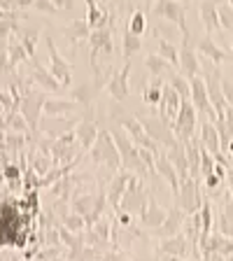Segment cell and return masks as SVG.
<instances>
[{
    "label": "cell",
    "mask_w": 233,
    "mask_h": 261,
    "mask_svg": "<svg viewBox=\"0 0 233 261\" xmlns=\"http://www.w3.org/2000/svg\"><path fill=\"white\" fill-rule=\"evenodd\" d=\"M170 261H185V259H170Z\"/></svg>",
    "instance_id": "obj_50"
},
{
    "label": "cell",
    "mask_w": 233,
    "mask_h": 261,
    "mask_svg": "<svg viewBox=\"0 0 233 261\" xmlns=\"http://www.w3.org/2000/svg\"><path fill=\"white\" fill-rule=\"evenodd\" d=\"M154 159H157V173L161 175L166 182H168L173 196L177 198V194H179V175H177V170H175V166L170 163V159L166 156V152H163V149L159 154H154Z\"/></svg>",
    "instance_id": "obj_18"
},
{
    "label": "cell",
    "mask_w": 233,
    "mask_h": 261,
    "mask_svg": "<svg viewBox=\"0 0 233 261\" xmlns=\"http://www.w3.org/2000/svg\"><path fill=\"white\" fill-rule=\"evenodd\" d=\"M128 75H131V61H126L119 70H117L108 80V91H110V96H112L117 103H124L126 98H128V93H131V89H128Z\"/></svg>",
    "instance_id": "obj_12"
},
{
    "label": "cell",
    "mask_w": 233,
    "mask_h": 261,
    "mask_svg": "<svg viewBox=\"0 0 233 261\" xmlns=\"http://www.w3.org/2000/svg\"><path fill=\"white\" fill-rule=\"evenodd\" d=\"M201 142H203V147H205L212 156H219V154H224L222 152V142H219L217 126L212 124L210 119H203V124H201Z\"/></svg>",
    "instance_id": "obj_21"
},
{
    "label": "cell",
    "mask_w": 233,
    "mask_h": 261,
    "mask_svg": "<svg viewBox=\"0 0 233 261\" xmlns=\"http://www.w3.org/2000/svg\"><path fill=\"white\" fill-rule=\"evenodd\" d=\"M187 243H189V240L185 238V233H177V236H173V238L161 240L159 250H161L163 254H170L173 259H182L187 252Z\"/></svg>",
    "instance_id": "obj_26"
},
{
    "label": "cell",
    "mask_w": 233,
    "mask_h": 261,
    "mask_svg": "<svg viewBox=\"0 0 233 261\" xmlns=\"http://www.w3.org/2000/svg\"><path fill=\"white\" fill-rule=\"evenodd\" d=\"M179 108H182V96H179V93L175 91L170 84H166V87H163L161 103H159V110H161V117L168 121L170 126H173L175 119H177Z\"/></svg>",
    "instance_id": "obj_13"
},
{
    "label": "cell",
    "mask_w": 233,
    "mask_h": 261,
    "mask_svg": "<svg viewBox=\"0 0 233 261\" xmlns=\"http://www.w3.org/2000/svg\"><path fill=\"white\" fill-rule=\"evenodd\" d=\"M110 133H112L114 145H117V149H119L121 166H124V168H128V173L138 175V177H142L145 173H149V170H147V166H145V161L140 159V147L131 140L128 133H126L121 126H114Z\"/></svg>",
    "instance_id": "obj_1"
},
{
    "label": "cell",
    "mask_w": 233,
    "mask_h": 261,
    "mask_svg": "<svg viewBox=\"0 0 233 261\" xmlns=\"http://www.w3.org/2000/svg\"><path fill=\"white\" fill-rule=\"evenodd\" d=\"M103 259H105V261H131L128 256L121 254V252H117V250H114V252H108V254H105Z\"/></svg>",
    "instance_id": "obj_46"
},
{
    "label": "cell",
    "mask_w": 233,
    "mask_h": 261,
    "mask_svg": "<svg viewBox=\"0 0 233 261\" xmlns=\"http://www.w3.org/2000/svg\"><path fill=\"white\" fill-rule=\"evenodd\" d=\"M72 110H77L75 100H63V98H47V103L42 108V114H49V117H61V114H70Z\"/></svg>",
    "instance_id": "obj_28"
},
{
    "label": "cell",
    "mask_w": 233,
    "mask_h": 261,
    "mask_svg": "<svg viewBox=\"0 0 233 261\" xmlns=\"http://www.w3.org/2000/svg\"><path fill=\"white\" fill-rule=\"evenodd\" d=\"M149 203V191L145 189V179L138 175H131L128 189H126L124 198H121V207L119 212H128V215H142V210Z\"/></svg>",
    "instance_id": "obj_4"
},
{
    "label": "cell",
    "mask_w": 233,
    "mask_h": 261,
    "mask_svg": "<svg viewBox=\"0 0 233 261\" xmlns=\"http://www.w3.org/2000/svg\"><path fill=\"white\" fill-rule=\"evenodd\" d=\"M89 154H91V161L96 163V166H100V168H110V170H114V173H119L121 156H119L117 145H114L112 133L100 130V133H98V140L93 142V147L89 149Z\"/></svg>",
    "instance_id": "obj_2"
},
{
    "label": "cell",
    "mask_w": 233,
    "mask_h": 261,
    "mask_svg": "<svg viewBox=\"0 0 233 261\" xmlns=\"http://www.w3.org/2000/svg\"><path fill=\"white\" fill-rule=\"evenodd\" d=\"M47 103V96L42 91H33V89H26L21 96V103H19V112L23 114V119L28 121L33 130H38V121L42 117V108Z\"/></svg>",
    "instance_id": "obj_8"
},
{
    "label": "cell",
    "mask_w": 233,
    "mask_h": 261,
    "mask_svg": "<svg viewBox=\"0 0 233 261\" xmlns=\"http://www.w3.org/2000/svg\"><path fill=\"white\" fill-rule=\"evenodd\" d=\"M217 10H219V23H222V31L233 35V7H231V3H219Z\"/></svg>",
    "instance_id": "obj_39"
},
{
    "label": "cell",
    "mask_w": 233,
    "mask_h": 261,
    "mask_svg": "<svg viewBox=\"0 0 233 261\" xmlns=\"http://www.w3.org/2000/svg\"><path fill=\"white\" fill-rule=\"evenodd\" d=\"M96 203H98V194H82V196H75L72 198V212L75 215H80V217H84V222H87V217H91V212L96 210Z\"/></svg>",
    "instance_id": "obj_29"
},
{
    "label": "cell",
    "mask_w": 233,
    "mask_h": 261,
    "mask_svg": "<svg viewBox=\"0 0 233 261\" xmlns=\"http://www.w3.org/2000/svg\"><path fill=\"white\" fill-rule=\"evenodd\" d=\"M33 10H40V12H56L61 10L59 3H47V0H35L33 3Z\"/></svg>",
    "instance_id": "obj_45"
},
{
    "label": "cell",
    "mask_w": 233,
    "mask_h": 261,
    "mask_svg": "<svg viewBox=\"0 0 233 261\" xmlns=\"http://www.w3.org/2000/svg\"><path fill=\"white\" fill-rule=\"evenodd\" d=\"M47 40V49H49V61H51V75L54 80L59 82L61 87H70V80H72V65L59 54V47L51 38H44Z\"/></svg>",
    "instance_id": "obj_11"
},
{
    "label": "cell",
    "mask_w": 233,
    "mask_h": 261,
    "mask_svg": "<svg viewBox=\"0 0 233 261\" xmlns=\"http://www.w3.org/2000/svg\"><path fill=\"white\" fill-rule=\"evenodd\" d=\"M96 91H100L96 84H91V87H89V84H82V87H77L75 91H72V100H75V103H82L84 108H87V105H91Z\"/></svg>",
    "instance_id": "obj_36"
},
{
    "label": "cell",
    "mask_w": 233,
    "mask_h": 261,
    "mask_svg": "<svg viewBox=\"0 0 233 261\" xmlns=\"http://www.w3.org/2000/svg\"><path fill=\"white\" fill-rule=\"evenodd\" d=\"M7 14H10V12H5V10H3V7H0V19H5ZM12 14H14V12H12Z\"/></svg>",
    "instance_id": "obj_48"
},
{
    "label": "cell",
    "mask_w": 233,
    "mask_h": 261,
    "mask_svg": "<svg viewBox=\"0 0 233 261\" xmlns=\"http://www.w3.org/2000/svg\"><path fill=\"white\" fill-rule=\"evenodd\" d=\"M31 65H33V72H31V80H35L38 84H42L44 89H49V91H56V93H63V87H61L59 82L54 80V75L51 72H47L40 65V61L33 56V61H31Z\"/></svg>",
    "instance_id": "obj_22"
},
{
    "label": "cell",
    "mask_w": 233,
    "mask_h": 261,
    "mask_svg": "<svg viewBox=\"0 0 233 261\" xmlns=\"http://www.w3.org/2000/svg\"><path fill=\"white\" fill-rule=\"evenodd\" d=\"M217 133H219V142H222V152H228V145L233 140V108H228L226 112L217 119Z\"/></svg>",
    "instance_id": "obj_25"
},
{
    "label": "cell",
    "mask_w": 233,
    "mask_h": 261,
    "mask_svg": "<svg viewBox=\"0 0 233 261\" xmlns=\"http://www.w3.org/2000/svg\"><path fill=\"white\" fill-rule=\"evenodd\" d=\"M16 19H14V14H7L5 19H0V42H3V40L5 38H10L12 33L16 31Z\"/></svg>",
    "instance_id": "obj_42"
},
{
    "label": "cell",
    "mask_w": 233,
    "mask_h": 261,
    "mask_svg": "<svg viewBox=\"0 0 233 261\" xmlns=\"http://www.w3.org/2000/svg\"><path fill=\"white\" fill-rule=\"evenodd\" d=\"M145 68L149 70V75H152V77H161L163 72H166V75L175 72L173 65H170L166 59H161L159 54H147V59H145Z\"/></svg>",
    "instance_id": "obj_30"
},
{
    "label": "cell",
    "mask_w": 233,
    "mask_h": 261,
    "mask_svg": "<svg viewBox=\"0 0 233 261\" xmlns=\"http://www.w3.org/2000/svg\"><path fill=\"white\" fill-rule=\"evenodd\" d=\"M131 175H133V173H128V170H119V173H114V177L110 179L108 201H110V205H112L114 212H119V207H121V198H124L126 189H128Z\"/></svg>",
    "instance_id": "obj_15"
},
{
    "label": "cell",
    "mask_w": 233,
    "mask_h": 261,
    "mask_svg": "<svg viewBox=\"0 0 233 261\" xmlns=\"http://www.w3.org/2000/svg\"><path fill=\"white\" fill-rule=\"evenodd\" d=\"M191 42H194V40H191ZM194 47H196V51H198V54H201V56H208V59H210L215 65H219L222 61L231 59V56H228L226 51H224V49L219 47L217 42H215V38H212V35H208V33L196 40Z\"/></svg>",
    "instance_id": "obj_16"
},
{
    "label": "cell",
    "mask_w": 233,
    "mask_h": 261,
    "mask_svg": "<svg viewBox=\"0 0 233 261\" xmlns=\"http://www.w3.org/2000/svg\"><path fill=\"white\" fill-rule=\"evenodd\" d=\"M189 82H191V103H194V108L198 110V114H203L205 119H210L212 124H217V112H215V108H212V103H210V96H208L203 77L198 75Z\"/></svg>",
    "instance_id": "obj_10"
},
{
    "label": "cell",
    "mask_w": 233,
    "mask_h": 261,
    "mask_svg": "<svg viewBox=\"0 0 233 261\" xmlns=\"http://www.w3.org/2000/svg\"><path fill=\"white\" fill-rule=\"evenodd\" d=\"M149 10L154 14L163 16V19H168L170 23H175V28L182 31V42H191L194 35H191L189 26H187V5L175 3V0H157V3H152Z\"/></svg>",
    "instance_id": "obj_3"
},
{
    "label": "cell",
    "mask_w": 233,
    "mask_h": 261,
    "mask_svg": "<svg viewBox=\"0 0 233 261\" xmlns=\"http://www.w3.org/2000/svg\"><path fill=\"white\" fill-rule=\"evenodd\" d=\"M166 156L170 159V163L175 166V170H177L179 175V182H185V179H189V159H187V152H185V145L177 140V145L168 147L166 149Z\"/></svg>",
    "instance_id": "obj_20"
},
{
    "label": "cell",
    "mask_w": 233,
    "mask_h": 261,
    "mask_svg": "<svg viewBox=\"0 0 233 261\" xmlns=\"http://www.w3.org/2000/svg\"><path fill=\"white\" fill-rule=\"evenodd\" d=\"M63 224H65V228H70V231H82V226H84V217H80V215H65L63 217Z\"/></svg>",
    "instance_id": "obj_43"
},
{
    "label": "cell",
    "mask_w": 233,
    "mask_h": 261,
    "mask_svg": "<svg viewBox=\"0 0 233 261\" xmlns=\"http://www.w3.org/2000/svg\"><path fill=\"white\" fill-rule=\"evenodd\" d=\"M175 201H177L175 205L182 207V212H185L187 217H189V215H196V212H201L203 201H205V198H201V182L194 179V177L179 182V194H177Z\"/></svg>",
    "instance_id": "obj_7"
},
{
    "label": "cell",
    "mask_w": 233,
    "mask_h": 261,
    "mask_svg": "<svg viewBox=\"0 0 233 261\" xmlns=\"http://www.w3.org/2000/svg\"><path fill=\"white\" fill-rule=\"evenodd\" d=\"M136 117L140 119V124L145 126L147 136L152 138L159 147H166V149H168V147L177 145V138H175V133H173V126L163 119V117H142V114H136Z\"/></svg>",
    "instance_id": "obj_5"
},
{
    "label": "cell",
    "mask_w": 233,
    "mask_h": 261,
    "mask_svg": "<svg viewBox=\"0 0 233 261\" xmlns=\"http://www.w3.org/2000/svg\"><path fill=\"white\" fill-rule=\"evenodd\" d=\"M5 121H7V130H14V133H23V136H26L28 130H31L28 121L23 119V114L19 112V110H14V112L5 114Z\"/></svg>",
    "instance_id": "obj_35"
},
{
    "label": "cell",
    "mask_w": 233,
    "mask_h": 261,
    "mask_svg": "<svg viewBox=\"0 0 233 261\" xmlns=\"http://www.w3.org/2000/svg\"><path fill=\"white\" fill-rule=\"evenodd\" d=\"M163 80L161 77H152V82L145 87V93H142V98H145L147 105H159L161 103V96H163Z\"/></svg>",
    "instance_id": "obj_34"
},
{
    "label": "cell",
    "mask_w": 233,
    "mask_h": 261,
    "mask_svg": "<svg viewBox=\"0 0 233 261\" xmlns=\"http://www.w3.org/2000/svg\"><path fill=\"white\" fill-rule=\"evenodd\" d=\"M89 35H91V26L87 23V19H75V21H70V26H65V38L70 44H77L82 40L89 42Z\"/></svg>",
    "instance_id": "obj_27"
},
{
    "label": "cell",
    "mask_w": 233,
    "mask_h": 261,
    "mask_svg": "<svg viewBox=\"0 0 233 261\" xmlns=\"http://www.w3.org/2000/svg\"><path fill=\"white\" fill-rule=\"evenodd\" d=\"M179 70L189 80L198 77V72H201V56L194 49V42H182V47H179Z\"/></svg>",
    "instance_id": "obj_14"
},
{
    "label": "cell",
    "mask_w": 233,
    "mask_h": 261,
    "mask_svg": "<svg viewBox=\"0 0 233 261\" xmlns=\"http://www.w3.org/2000/svg\"><path fill=\"white\" fill-rule=\"evenodd\" d=\"M112 33L114 26H100V28H93L91 35H89V44H91V68L96 70L98 68V56L105 54V56H112Z\"/></svg>",
    "instance_id": "obj_9"
},
{
    "label": "cell",
    "mask_w": 233,
    "mask_h": 261,
    "mask_svg": "<svg viewBox=\"0 0 233 261\" xmlns=\"http://www.w3.org/2000/svg\"><path fill=\"white\" fill-rule=\"evenodd\" d=\"M5 175H7V177H19V166H16V163H7V166H5Z\"/></svg>",
    "instance_id": "obj_47"
},
{
    "label": "cell",
    "mask_w": 233,
    "mask_h": 261,
    "mask_svg": "<svg viewBox=\"0 0 233 261\" xmlns=\"http://www.w3.org/2000/svg\"><path fill=\"white\" fill-rule=\"evenodd\" d=\"M198 12H201V21H203V26H205L208 35H212L215 31H222L217 3H201V5H198Z\"/></svg>",
    "instance_id": "obj_24"
},
{
    "label": "cell",
    "mask_w": 233,
    "mask_h": 261,
    "mask_svg": "<svg viewBox=\"0 0 233 261\" xmlns=\"http://www.w3.org/2000/svg\"><path fill=\"white\" fill-rule=\"evenodd\" d=\"M231 7H233V0H231Z\"/></svg>",
    "instance_id": "obj_52"
},
{
    "label": "cell",
    "mask_w": 233,
    "mask_h": 261,
    "mask_svg": "<svg viewBox=\"0 0 233 261\" xmlns=\"http://www.w3.org/2000/svg\"><path fill=\"white\" fill-rule=\"evenodd\" d=\"M28 136L23 133H7L5 140H3V149H14V152H21L23 145H26Z\"/></svg>",
    "instance_id": "obj_41"
},
{
    "label": "cell",
    "mask_w": 233,
    "mask_h": 261,
    "mask_svg": "<svg viewBox=\"0 0 233 261\" xmlns=\"http://www.w3.org/2000/svg\"><path fill=\"white\" fill-rule=\"evenodd\" d=\"M196 121H198V110L194 108L191 100H182V108H179L177 119L173 124V133L182 145L196 138Z\"/></svg>",
    "instance_id": "obj_6"
},
{
    "label": "cell",
    "mask_w": 233,
    "mask_h": 261,
    "mask_svg": "<svg viewBox=\"0 0 233 261\" xmlns=\"http://www.w3.org/2000/svg\"><path fill=\"white\" fill-rule=\"evenodd\" d=\"M38 35H40L38 28H31V26H19V28H16V38H19V42H21L23 49L28 51V56H35Z\"/></svg>",
    "instance_id": "obj_31"
},
{
    "label": "cell",
    "mask_w": 233,
    "mask_h": 261,
    "mask_svg": "<svg viewBox=\"0 0 233 261\" xmlns=\"http://www.w3.org/2000/svg\"><path fill=\"white\" fill-rule=\"evenodd\" d=\"M147 28V16L142 10H136L133 14H131V21H128V31L133 33V35H142Z\"/></svg>",
    "instance_id": "obj_40"
},
{
    "label": "cell",
    "mask_w": 233,
    "mask_h": 261,
    "mask_svg": "<svg viewBox=\"0 0 233 261\" xmlns=\"http://www.w3.org/2000/svg\"><path fill=\"white\" fill-rule=\"evenodd\" d=\"M159 56L168 61L175 70H179V47L175 42H170L166 38H159Z\"/></svg>",
    "instance_id": "obj_32"
},
{
    "label": "cell",
    "mask_w": 233,
    "mask_h": 261,
    "mask_svg": "<svg viewBox=\"0 0 233 261\" xmlns=\"http://www.w3.org/2000/svg\"><path fill=\"white\" fill-rule=\"evenodd\" d=\"M140 49H142L140 35H133V33L126 28V31H124V56H126V61H131V56L138 54Z\"/></svg>",
    "instance_id": "obj_37"
},
{
    "label": "cell",
    "mask_w": 233,
    "mask_h": 261,
    "mask_svg": "<svg viewBox=\"0 0 233 261\" xmlns=\"http://www.w3.org/2000/svg\"><path fill=\"white\" fill-rule=\"evenodd\" d=\"M185 219H187V215L182 212V207L173 205V207L168 210V217H166L163 226H159V236H161V238H173V236L182 233Z\"/></svg>",
    "instance_id": "obj_19"
},
{
    "label": "cell",
    "mask_w": 233,
    "mask_h": 261,
    "mask_svg": "<svg viewBox=\"0 0 233 261\" xmlns=\"http://www.w3.org/2000/svg\"><path fill=\"white\" fill-rule=\"evenodd\" d=\"M226 154L233 159V140H231V145H228V152H226Z\"/></svg>",
    "instance_id": "obj_49"
},
{
    "label": "cell",
    "mask_w": 233,
    "mask_h": 261,
    "mask_svg": "<svg viewBox=\"0 0 233 261\" xmlns=\"http://www.w3.org/2000/svg\"><path fill=\"white\" fill-rule=\"evenodd\" d=\"M170 87L182 96V100H191V82H187L179 72H170Z\"/></svg>",
    "instance_id": "obj_38"
},
{
    "label": "cell",
    "mask_w": 233,
    "mask_h": 261,
    "mask_svg": "<svg viewBox=\"0 0 233 261\" xmlns=\"http://www.w3.org/2000/svg\"><path fill=\"white\" fill-rule=\"evenodd\" d=\"M75 138L80 149H91L93 142L98 140V133H100V126L96 124V119H80L75 126Z\"/></svg>",
    "instance_id": "obj_17"
},
{
    "label": "cell",
    "mask_w": 233,
    "mask_h": 261,
    "mask_svg": "<svg viewBox=\"0 0 233 261\" xmlns=\"http://www.w3.org/2000/svg\"><path fill=\"white\" fill-rule=\"evenodd\" d=\"M222 91H224V98H226V103L233 108V77H224V75H222Z\"/></svg>",
    "instance_id": "obj_44"
},
{
    "label": "cell",
    "mask_w": 233,
    "mask_h": 261,
    "mask_svg": "<svg viewBox=\"0 0 233 261\" xmlns=\"http://www.w3.org/2000/svg\"><path fill=\"white\" fill-rule=\"evenodd\" d=\"M231 49H233V35H231Z\"/></svg>",
    "instance_id": "obj_51"
},
{
    "label": "cell",
    "mask_w": 233,
    "mask_h": 261,
    "mask_svg": "<svg viewBox=\"0 0 233 261\" xmlns=\"http://www.w3.org/2000/svg\"><path fill=\"white\" fill-rule=\"evenodd\" d=\"M5 49H7V56H10L12 68H16L21 61H28V51L23 49V44L19 42V38H16V35H10V42H7Z\"/></svg>",
    "instance_id": "obj_33"
},
{
    "label": "cell",
    "mask_w": 233,
    "mask_h": 261,
    "mask_svg": "<svg viewBox=\"0 0 233 261\" xmlns=\"http://www.w3.org/2000/svg\"><path fill=\"white\" fill-rule=\"evenodd\" d=\"M166 217H168V212L163 210L157 201H152V198H149L147 207L142 210V215H140V224H142V226H157L159 228V226H163Z\"/></svg>",
    "instance_id": "obj_23"
}]
</instances>
